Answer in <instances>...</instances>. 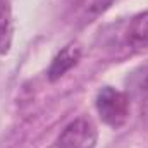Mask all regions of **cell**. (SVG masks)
<instances>
[{"label":"cell","mask_w":148,"mask_h":148,"mask_svg":"<svg viewBox=\"0 0 148 148\" xmlns=\"http://www.w3.org/2000/svg\"><path fill=\"white\" fill-rule=\"evenodd\" d=\"M126 43L134 52H143L148 48V12L136 14L126 29Z\"/></svg>","instance_id":"277c9868"},{"label":"cell","mask_w":148,"mask_h":148,"mask_svg":"<svg viewBox=\"0 0 148 148\" xmlns=\"http://www.w3.org/2000/svg\"><path fill=\"white\" fill-rule=\"evenodd\" d=\"M126 86L127 91L138 97H147L148 95V60L138 66L133 73L126 77Z\"/></svg>","instance_id":"8992f818"},{"label":"cell","mask_w":148,"mask_h":148,"mask_svg":"<svg viewBox=\"0 0 148 148\" xmlns=\"http://www.w3.org/2000/svg\"><path fill=\"white\" fill-rule=\"evenodd\" d=\"M14 35V21H12V7L9 0H0V55L9 53L12 47Z\"/></svg>","instance_id":"5b68a950"},{"label":"cell","mask_w":148,"mask_h":148,"mask_svg":"<svg viewBox=\"0 0 148 148\" xmlns=\"http://www.w3.org/2000/svg\"><path fill=\"white\" fill-rule=\"evenodd\" d=\"M95 107L102 122L117 129L124 126L129 117V95L112 86H105L97 93Z\"/></svg>","instance_id":"6da1fadb"},{"label":"cell","mask_w":148,"mask_h":148,"mask_svg":"<svg viewBox=\"0 0 148 148\" xmlns=\"http://www.w3.org/2000/svg\"><path fill=\"white\" fill-rule=\"evenodd\" d=\"M114 0H86V9L91 16H100L110 9Z\"/></svg>","instance_id":"52a82bcc"},{"label":"cell","mask_w":148,"mask_h":148,"mask_svg":"<svg viewBox=\"0 0 148 148\" xmlns=\"http://www.w3.org/2000/svg\"><path fill=\"white\" fill-rule=\"evenodd\" d=\"M98 141V129L88 117L73 121L57 138L55 148H95Z\"/></svg>","instance_id":"7a4b0ae2"},{"label":"cell","mask_w":148,"mask_h":148,"mask_svg":"<svg viewBox=\"0 0 148 148\" xmlns=\"http://www.w3.org/2000/svg\"><path fill=\"white\" fill-rule=\"evenodd\" d=\"M81 59V48L76 45V43H69L66 45L52 60L48 71H47V76L48 79L53 83V81H59L67 71H71L74 66L79 62Z\"/></svg>","instance_id":"3957f363"}]
</instances>
